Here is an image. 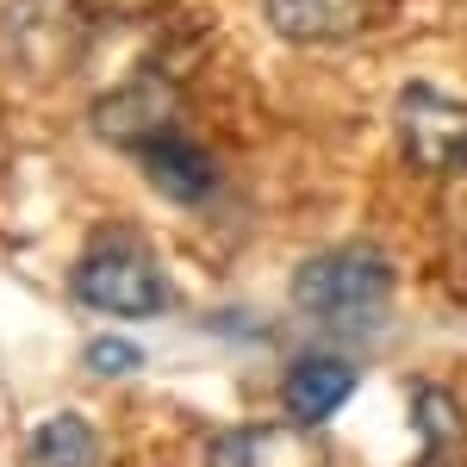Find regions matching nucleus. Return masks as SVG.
Returning <instances> with one entry per match:
<instances>
[{
    "label": "nucleus",
    "instance_id": "obj_1",
    "mask_svg": "<svg viewBox=\"0 0 467 467\" xmlns=\"http://www.w3.org/2000/svg\"><path fill=\"white\" fill-rule=\"evenodd\" d=\"M387 293H393V268L374 244H343V250L312 255L299 275H293V299L299 312H312L324 330H374L387 312Z\"/></svg>",
    "mask_w": 467,
    "mask_h": 467
},
{
    "label": "nucleus",
    "instance_id": "obj_2",
    "mask_svg": "<svg viewBox=\"0 0 467 467\" xmlns=\"http://www.w3.org/2000/svg\"><path fill=\"white\" fill-rule=\"evenodd\" d=\"M75 293L94 312H112V318H156L169 306V275L156 268L150 250L112 237V244H94L75 262Z\"/></svg>",
    "mask_w": 467,
    "mask_h": 467
},
{
    "label": "nucleus",
    "instance_id": "obj_3",
    "mask_svg": "<svg viewBox=\"0 0 467 467\" xmlns=\"http://www.w3.org/2000/svg\"><path fill=\"white\" fill-rule=\"evenodd\" d=\"M399 144L411 156V169H424V175L467 169V100L442 94L431 81H411L399 94Z\"/></svg>",
    "mask_w": 467,
    "mask_h": 467
},
{
    "label": "nucleus",
    "instance_id": "obj_4",
    "mask_svg": "<svg viewBox=\"0 0 467 467\" xmlns=\"http://www.w3.org/2000/svg\"><path fill=\"white\" fill-rule=\"evenodd\" d=\"M0 32H6V57L26 75H57L81 50V6L75 0H6Z\"/></svg>",
    "mask_w": 467,
    "mask_h": 467
},
{
    "label": "nucleus",
    "instance_id": "obj_5",
    "mask_svg": "<svg viewBox=\"0 0 467 467\" xmlns=\"http://www.w3.org/2000/svg\"><path fill=\"white\" fill-rule=\"evenodd\" d=\"M138 162L150 169V181L169 193V200H181V206H200V200H213L218 187V162L206 156V150L193 144L187 131H175V125H156V131H144L138 138Z\"/></svg>",
    "mask_w": 467,
    "mask_h": 467
},
{
    "label": "nucleus",
    "instance_id": "obj_6",
    "mask_svg": "<svg viewBox=\"0 0 467 467\" xmlns=\"http://www.w3.org/2000/svg\"><path fill=\"white\" fill-rule=\"evenodd\" d=\"M206 467H324V442L287 424H244L218 436Z\"/></svg>",
    "mask_w": 467,
    "mask_h": 467
},
{
    "label": "nucleus",
    "instance_id": "obj_7",
    "mask_svg": "<svg viewBox=\"0 0 467 467\" xmlns=\"http://www.w3.org/2000/svg\"><path fill=\"white\" fill-rule=\"evenodd\" d=\"M262 13L293 44H343L368 26V0H262Z\"/></svg>",
    "mask_w": 467,
    "mask_h": 467
},
{
    "label": "nucleus",
    "instance_id": "obj_8",
    "mask_svg": "<svg viewBox=\"0 0 467 467\" xmlns=\"http://www.w3.org/2000/svg\"><path fill=\"white\" fill-rule=\"evenodd\" d=\"M281 393H287V411L299 424H324L343 399L356 393V368L337 361V356H306V361L287 368V387Z\"/></svg>",
    "mask_w": 467,
    "mask_h": 467
},
{
    "label": "nucleus",
    "instance_id": "obj_9",
    "mask_svg": "<svg viewBox=\"0 0 467 467\" xmlns=\"http://www.w3.org/2000/svg\"><path fill=\"white\" fill-rule=\"evenodd\" d=\"M26 462L32 467H100V436L88 418H75V411H57V418H44L26 442Z\"/></svg>",
    "mask_w": 467,
    "mask_h": 467
},
{
    "label": "nucleus",
    "instance_id": "obj_10",
    "mask_svg": "<svg viewBox=\"0 0 467 467\" xmlns=\"http://www.w3.org/2000/svg\"><path fill=\"white\" fill-rule=\"evenodd\" d=\"M88 368H94V374H131V368H138V343L100 337V343H88Z\"/></svg>",
    "mask_w": 467,
    "mask_h": 467
}]
</instances>
